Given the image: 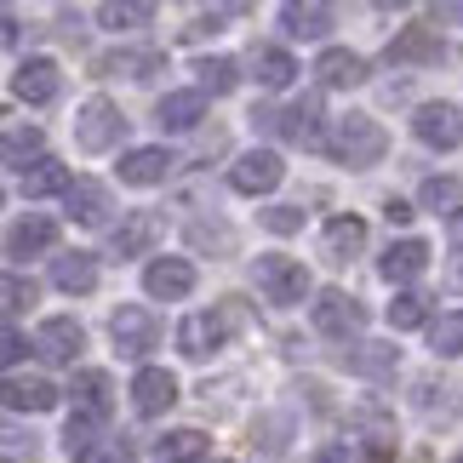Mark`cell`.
Instances as JSON below:
<instances>
[{"label": "cell", "instance_id": "603a6c76", "mask_svg": "<svg viewBox=\"0 0 463 463\" xmlns=\"http://www.w3.org/2000/svg\"><path fill=\"white\" fill-rule=\"evenodd\" d=\"M252 80L263 86V92H280V86H292L298 75V63H292V52H280V46H252Z\"/></svg>", "mask_w": 463, "mask_h": 463}, {"label": "cell", "instance_id": "4316f807", "mask_svg": "<svg viewBox=\"0 0 463 463\" xmlns=\"http://www.w3.org/2000/svg\"><path fill=\"white\" fill-rule=\"evenodd\" d=\"M17 184H24L29 201H41V194H63L69 189V166H63V160H52V155H41V160H29V166H24Z\"/></svg>", "mask_w": 463, "mask_h": 463}, {"label": "cell", "instance_id": "f907efd6", "mask_svg": "<svg viewBox=\"0 0 463 463\" xmlns=\"http://www.w3.org/2000/svg\"><path fill=\"white\" fill-rule=\"evenodd\" d=\"M435 17H440V24H463V6H440Z\"/></svg>", "mask_w": 463, "mask_h": 463}, {"label": "cell", "instance_id": "ac0fdd59", "mask_svg": "<svg viewBox=\"0 0 463 463\" xmlns=\"http://www.w3.org/2000/svg\"><path fill=\"white\" fill-rule=\"evenodd\" d=\"M132 401H137V412H144V418L172 412V401H177V378H172L166 366H144V372H137V383H132Z\"/></svg>", "mask_w": 463, "mask_h": 463}, {"label": "cell", "instance_id": "cb8c5ba5", "mask_svg": "<svg viewBox=\"0 0 463 463\" xmlns=\"http://www.w3.org/2000/svg\"><path fill=\"white\" fill-rule=\"evenodd\" d=\"M166 172H172V155L166 149H132L127 160H120V184H132V189L166 184Z\"/></svg>", "mask_w": 463, "mask_h": 463}, {"label": "cell", "instance_id": "74e56055", "mask_svg": "<svg viewBox=\"0 0 463 463\" xmlns=\"http://www.w3.org/2000/svg\"><path fill=\"white\" fill-rule=\"evenodd\" d=\"M430 349H435V354H447V361H458V354H463V309L430 320Z\"/></svg>", "mask_w": 463, "mask_h": 463}, {"label": "cell", "instance_id": "e0dca14e", "mask_svg": "<svg viewBox=\"0 0 463 463\" xmlns=\"http://www.w3.org/2000/svg\"><path fill=\"white\" fill-rule=\"evenodd\" d=\"M440 58H447V46H440V29L430 24H412L389 41V63H440Z\"/></svg>", "mask_w": 463, "mask_h": 463}, {"label": "cell", "instance_id": "816d5d0a", "mask_svg": "<svg viewBox=\"0 0 463 463\" xmlns=\"http://www.w3.org/2000/svg\"><path fill=\"white\" fill-rule=\"evenodd\" d=\"M212 463H229V458H212Z\"/></svg>", "mask_w": 463, "mask_h": 463}, {"label": "cell", "instance_id": "f35d334b", "mask_svg": "<svg viewBox=\"0 0 463 463\" xmlns=\"http://www.w3.org/2000/svg\"><path fill=\"white\" fill-rule=\"evenodd\" d=\"M452 406H458V389L452 383H435V378H418V412L423 418H452Z\"/></svg>", "mask_w": 463, "mask_h": 463}, {"label": "cell", "instance_id": "e575fe53", "mask_svg": "<svg viewBox=\"0 0 463 463\" xmlns=\"http://www.w3.org/2000/svg\"><path fill=\"white\" fill-rule=\"evenodd\" d=\"M194 75H201V86H194V92H212V98H223V92H235V80H241V63L235 58H201L194 63Z\"/></svg>", "mask_w": 463, "mask_h": 463}, {"label": "cell", "instance_id": "60d3db41", "mask_svg": "<svg viewBox=\"0 0 463 463\" xmlns=\"http://www.w3.org/2000/svg\"><path fill=\"white\" fill-rule=\"evenodd\" d=\"M229 17H235V6H212V12H194V24L184 29V41H201V34H218Z\"/></svg>", "mask_w": 463, "mask_h": 463}, {"label": "cell", "instance_id": "5bb4252c", "mask_svg": "<svg viewBox=\"0 0 463 463\" xmlns=\"http://www.w3.org/2000/svg\"><path fill=\"white\" fill-rule=\"evenodd\" d=\"M144 292L149 298H166V304H177V298L194 292V263L189 258H155L144 269Z\"/></svg>", "mask_w": 463, "mask_h": 463}, {"label": "cell", "instance_id": "836d02e7", "mask_svg": "<svg viewBox=\"0 0 463 463\" xmlns=\"http://www.w3.org/2000/svg\"><path fill=\"white\" fill-rule=\"evenodd\" d=\"M98 24L103 29H144V24H155V6L149 0H103Z\"/></svg>", "mask_w": 463, "mask_h": 463}, {"label": "cell", "instance_id": "4dcf8cb0", "mask_svg": "<svg viewBox=\"0 0 463 463\" xmlns=\"http://www.w3.org/2000/svg\"><path fill=\"white\" fill-rule=\"evenodd\" d=\"M344 361H349V372H361V378H389V372L401 366V349L395 344H354Z\"/></svg>", "mask_w": 463, "mask_h": 463}, {"label": "cell", "instance_id": "8992f818", "mask_svg": "<svg viewBox=\"0 0 463 463\" xmlns=\"http://www.w3.org/2000/svg\"><path fill=\"white\" fill-rule=\"evenodd\" d=\"M315 326L326 332V337H344V344H349V337L366 332V304H361V298H349L344 287H326V292L315 298Z\"/></svg>", "mask_w": 463, "mask_h": 463}, {"label": "cell", "instance_id": "8fae6325", "mask_svg": "<svg viewBox=\"0 0 463 463\" xmlns=\"http://www.w3.org/2000/svg\"><path fill=\"white\" fill-rule=\"evenodd\" d=\"M52 246H58V218H46V212H24L6 229V258H41Z\"/></svg>", "mask_w": 463, "mask_h": 463}, {"label": "cell", "instance_id": "ba28073f", "mask_svg": "<svg viewBox=\"0 0 463 463\" xmlns=\"http://www.w3.org/2000/svg\"><path fill=\"white\" fill-rule=\"evenodd\" d=\"M280 177H287V166H280L275 149H246L235 166H229V189L235 194H269Z\"/></svg>", "mask_w": 463, "mask_h": 463}, {"label": "cell", "instance_id": "f6af8a7d", "mask_svg": "<svg viewBox=\"0 0 463 463\" xmlns=\"http://www.w3.org/2000/svg\"><path fill=\"white\" fill-rule=\"evenodd\" d=\"M24 458H34L29 435H0V463H24Z\"/></svg>", "mask_w": 463, "mask_h": 463}, {"label": "cell", "instance_id": "6da1fadb", "mask_svg": "<svg viewBox=\"0 0 463 463\" xmlns=\"http://www.w3.org/2000/svg\"><path fill=\"white\" fill-rule=\"evenodd\" d=\"M383 149H389V132L372 115H344L326 132V155L337 160V166H354V172H361V166H378Z\"/></svg>", "mask_w": 463, "mask_h": 463}, {"label": "cell", "instance_id": "d6986e66", "mask_svg": "<svg viewBox=\"0 0 463 463\" xmlns=\"http://www.w3.org/2000/svg\"><path fill=\"white\" fill-rule=\"evenodd\" d=\"M69 395H75V412L80 418H109V406H115V383H109V372H75V383H69Z\"/></svg>", "mask_w": 463, "mask_h": 463}, {"label": "cell", "instance_id": "44dd1931", "mask_svg": "<svg viewBox=\"0 0 463 463\" xmlns=\"http://www.w3.org/2000/svg\"><path fill=\"white\" fill-rule=\"evenodd\" d=\"M52 287L86 298L98 287V258L92 252H58V258H52Z\"/></svg>", "mask_w": 463, "mask_h": 463}, {"label": "cell", "instance_id": "7402d4cb", "mask_svg": "<svg viewBox=\"0 0 463 463\" xmlns=\"http://www.w3.org/2000/svg\"><path fill=\"white\" fill-rule=\"evenodd\" d=\"M0 406H12V412H52V406H58V389L46 378H6L0 383Z\"/></svg>", "mask_w": 463, "mask_h": 463}, {"label": "cell", "instance_id": "52a82bcc", "mask_svg": "<svg viewBox=\"0 0 463 463\" xmlns=\"http://www.w3.org/2000/svg\"><path fill=\"white\" fill-rule=\"evenodd\" d=\"M109 337H115V349L127 354V361H144V354L155 349L160 326H155V315H149L144 304H120V309L109 315Z\"/></svg>", "mask_w": 463, "mask_h": 463}, {"label": "cell", "instance_id": "f1b7e54d", "mask_svg": "<svg viewBox=\"0 0 463 463\" xmlns=\"http://www.w3.org/2000/svg\"><path fill=\"white\" fill-rule=\"evenodd\" d=\"M160 69H166L160 52H103L98 58V75H127V80H149Z\"/></svg>", "mask_w": 463, "mask_h": 463}, {"label": "cell", "instance_id": "9a60e30c", "mask_svg": "<svg viewBox=\"0 0 463 463\" xmlns=\"http://www.w3.org/2000/svg\"><path fill=\"white\" fill-rule=\"evenodd\" d=\"M58 86H63V69L58 63H52V58H29V63H17V75H12V98L52 103V98H58Z\"/></svg>", "mask_w": 463, "mask_h": 463}, {"label": "cell", "instance_id": "4fadbf2b", "mask_svg": "<svg viewBox=\"0 0 463 463\" xmlns=\"http://www.w3.org/2000/svg\"><path fill=\"white\" fill-rule=\"evenodd\" d=\"M80 349H86V332H80V320H69V315H52V320H41V332H34V354H46V361H58V366H69Z\"/></svg>", "mask_w": 463, "mask_h": 463}, {"label": "cell", "instance_id": "7a4b0ae2", "mask_svg": "<svg viewBox=\"0 0 463 463\" xmlns=\"http://www.w3.org/2000/svg\"><path fill=\"white\" fill-rule=\"evenodd\" d=\"M246 326V304L241 298H223L218 309H206V315H189L184 326H177V349L189 354V361H206L212 349H223V337Z\"/></svg>", "mask_w": 463, "mask_h": 463}, {"label": "cell", "instance_id": "8d00e7d4", "mask_svg": "<svg viewBox=\"0 0 463 463\" xmlns=\"http://www.w3.org/2000/svg\"><path fill=\"white\" fill-rule=\"evenodd\" d=\"M389 326H395V332L430 326V298H423V292H395V304H389Z\"/></svg>", "mask_w": 463, "mask_h": 463}, {"label": "cell", "instance_id": "7c38bea8", "mask_svg": "<svg viewBox=\"0 0 463 463\" xmlns=\"http://www.w3.org/2000/svg\"><path fill=\"white\" fill-rule=\"evenodd\" d=\"M63 206H69V218H75V223H86V229H103V223H109V212H115L109 189H103V184H92V177H69V189H63Z\"/></svg>", "mask_w": 463, "mask_h": 463}, {"label": "cell", "instance_id": "b9f144b4", "mask_svg": "<svg viewBox=\"0 0 463 463\" xmlns=\"http://www.w3.org/2000/svg\"><path fill=\"white\" fill-rule=\"evenodd\" d=\"M80 463H132V440L127 435H120V440H98Z\"/></svg>", "mask_w": 463, "mask_h": 463}, {"label": "cell", "instance_id": "ffe728a7", "mask_svg": "<svg viewBox=\"0 0 463 463\" xmlns=\"http://www.w3.org/2000/svg\"><path fill=\"white\" fill-rule=\"evenodd\" d=\"M430 269V246L423 241H389V252L378 258V275L389 280V287H401V280H412Z\"/></svg>", "mask_w": 463, "mask_h": 463}, {"label": "cell", "instance_id": "9c48e42d", "mask_svg": "<svg viewBox=\"0 0 463 463\" xmlns=\"http://www.w3.org/2000/svg\"><path fill=\"white\" fill-rule=\"evenodd\" d=\"M160 235H166V218H160V212H127L109 235V252L115 258H144V252H155Z\"/></svg>", "mask_w": 463, "mask_h": 463}, {"label": "cell", "instance_id": "5b68a950", "mask_svg": "<svg viewBox=\"0 0 463 463\" xmlns=\"http://www.w3.org/2000/svg\"><path fill=\"white\" fill-rule=\"evenodd\" d=\"M258 287H263V298H269V304H304V292H309L304 258L263 252V258H258Z\"/></svg>", "mask_w": 463, "mask_h": 463}, {"label": "cell", "instance_id": "d590c367", "mask_svg": "<svg viewBox=\"0 0 463 463\" xmlns=\"http://www.w3.org/2000/svg\"><path fill=\"white\" fill-rule=\"evenodd\" d=\"M34 298H41V287H34L29 275H0V320L34 309Z\"/></svg>", "mask_w": 463, "mask_h": 463}, {"label": "cell", "instance_id": "c3c4849f", "mask_svg": "<svg viewBox=\"0 0 463 463\" xmlns=\"http://www.w3.org/2000/svg\"><path fill=\"white\" fill-rule=\"evenodd\" d=\"M315 463H349V452H344V447H320Z\"/></svg>", "mask_w": 463, "mask_h": 463}, {"label": "cell", "instance_id": "7dc6e473", "mask_svg": "<svg viewBox=\"0 0 463 463\" xmlns=\"http://www.w3.org/2000/svg\"><path fill=\"white\" fill-rule=\"evenodd\" d=\"M383 218L389 223H412V206H406V201H383Z\"/></svg>", "mask_w": 463, "mask_h": 463}, {"label": "cell", "instance_id": "db71d44e", "mask_svg": "<svg viewBox=\"0 0 463 463\" xmlns=\"http://www.w3.org/2000/svg\"><path fill=\"white\" fill-rule=\"evenodd\" d=\"M0 201H6V194H0Z\"/></svg>", "mask_w": 463, "mask_h": 463}, {"label": "cell", "instance_id": "ab89813d", "mask_svg": "<svg viewBox=\"0 0 463 463\" xmlns=\"http://www.w3.org/2000/svg\"><path fill=\"white\" fill-rule=\"evenodd\" d=\"M98 430H103V423L98 418H69V430H63V447H69V458H86V452H92L98 447Z\"/></svg>", "mask_w": 463, "mask_h": 463}, {"label": "cell", "instance_id": "bcb514c9", "mask_svg": "<svg viewBox=\"0 0 463 463\" xmlns=\"http://www.w3.org/2000/svg\"><path fill=\"white\" fill-rule=\"evenodd\" d=\"M17 34H24V29H17V12H12V6H0V52L17 46Z\"/></svg>", "mask_w": 463, "mask_h": 463}, {"label": "cell", "instance_id": "d6a6232c", "mask_svg": "<svg viewBox=\"0 0 463 463\" xmlns=\"http://www.w3.org/2000/svg\"><path fill=\"white\" fill-rule=\"evenodd\" d=\"M46 155V132L41 127H6L0 132V160H17V166H29V160Z\"/></svg>", "mask_w": 463, "mask_h": 463}, {"label": "cell", "instance_id": "ee69618b", "mask_svg": "<svg viewBox=\"0 0 463 463\" xmlns=\"http://www.w3.org/2000/svg\"><path fill=\"white\" fill-rule=\"evenodd\" d=\"M24 354H29V337L12 332V326H0V366H17Z\"/></svg>", "mask_w": 463, "mask_h": 463}, {"label": "cell", "instance_id": "7bdbcfd3", "mask_svg": "<svg viewBox=\"0 0 463 463\" xmlns=\"http://www.w3.org/2000/svg\"><path fill=\"white\" fill-rule=\"evenodd\" d=\"M263 223H269L275 235H292V229H304V206H269Z\"/></svg>", "mask_w": 463, "mask_h": 463}, {"label": "cell", "instance_id": "3957f363", "mask_svg": "<svg viewBox=\"0 0 463 463\" xmlns=\"http://www.w3.org/2000/svg\"><path fill=\"white\" fill-rule=\"evenodd\" d=\"M252 120H263L275 137H287L298 149H315L320 144V92H304L298 103H287V109H258Z\"/></svg>", "mask_w": 463, "mask_h": 463}, {"label": "cell", "instance_id": "681fc988", "mask_svg": "<svg viewBox=\"0 0 463 463\" xmlns=\"http://www.w3.org/2000/svg\"><path fill=\"white\" fill-rule=\"evenodd\" d=\"M447 275H452V287L463 292V246H458V252H452V263H447Z\"/></svg>", "mask_w": 463, "mask_h": 463}, {"label": "cell", "instance_id": "484cf974", "mask_svg": "<svg viewBox=\"0 0 463 463\" xmlns=\"http://www.w3.org/2000/svg\"><path fill=\"white\" fill-rule=\"evenodd\" d=\"M201 115H206V98H201V92H166V98L155 103V120H160L166 132H189Z\"/></svg>", "mask_w": 463, "mask_h": 463}, {"label": "cell", "instance_id": "277c9868", "mask_svg": "<svg viewBox=\"0 0 463 463\" xmlns=\"http://www.w3.org/2000/svg\"><path fill=\"white\" fill-rule=\"evenodd\" d=\"M120 132H127V115H120L109 98H86V103H80V115H75V144H80L86 155L115 149Z\"/></svg>", "mask_w": 463, "mask_h": 463}, {"label": "cell", "instance_id": "2e32d148", "mask_svg": "<svg viewBox=\"0 0 463 463\" xmlns=\"http://www.w3.org/2000/svg\"><path fill=\"white\" fill-rule=\"evenodd\" d=\"M315 75H320V86H332V92H349V86H366L372 63L361 58V52H344V46H332V52H320Z\"/></svg>", "mask_w": 463, "mask_h": 463}, {"label": "cell", "instance_id": "83f0119b", "mask_svg": "<svg viewBox=\"0 0 463 463\" xmlns=\"http://www.w3.org/2000/svg\"><path fill=\"white\" fill-rule=\"evenodd\" d=\"M280 24H287V34L292 41H320V34L332 29V6H298V0H287V6H280Z\"/></svg>", "mask_w": 463, "mask_h": 463}, {"label": "cell", "instance_id": "d4e9b609", "mask_svg": "<svg viewBox=\"0 0 463 463\" xmlns=\"http://www.w3.org/2000/svg\"><path fill=\"white\" fill-rule=\"evenodd\" d=\"M366 246V223L354 218V212H344V218H332L326 223V241H320V252H326L332 263H349L354 252Z\"/></svg>", "mask_w": 463, "mask_h": 463}, {"label": "cell", "instance_id": "f5cc1de1", "mask_svg": "<svg viewBox=\"0 0 463 463\" xmlns=\"http://www.w3.org/2000/svg\"><path fill=\"white\" fill-rule=\"evenodd\" d=\"M452 463H463V458H452Z\"/></svg>", "mask_w": 463, "mask_h": 463}, {"label": "cell", "instance_id": "1f68e13d", "mask_svg": "<svg viewBox=\"0 0 463 463\" xmlns=\"http://www.w3.org/2000/svg\"><path fill=\"white\" fill-rule=\"evenodd\" d=\"M206 447H212V440H206L201 430H172V435L155 440V458H160V463H201Z\"/></svg>", "mask_w": 463, "mask_h": 463}, {"label": "cell", "instance_id": "30bf717a", "mask_svg": "<svg viewBox=\"0 0 463 463\" xmlns=\"http://www.w3.org/2000/svg\"><path fill=\"white\" fill-rule=\"evenodd\" d=\"M412 132L430 149H458L463 144V109L458 103H423V109L412 115Z\"/></svg>", "mask_w": 463, "mask_h": 463}, {"label": "cell", "instance_id": "f546056e", "mask_svg": "<svg viewBox=\"0 0 463 463\" xmlns=\"http://www.w3.org/2000/svg\"><path fill=\"white\" fill-rule=\"evenodd\" d=\"M418 201H423V212H435V218H463V184L458 177H423Z\"/></svg>", "mask_w": 463, "mask_h": 463}]
</instances>
